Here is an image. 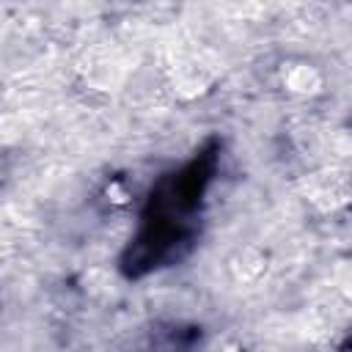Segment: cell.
Here are the masks:
<instances>
[{"instance_id":"obj_1","label":"cell","mask_w":352,"mask_h":352,"mask_svg":"<svg viewBox=\"0 0 352 352\" xmlns=\"http://www.w3.org/2000/svg\"><path fill=\"white\" fill-rule=\"evenodd\" d=\"M280 80H283V88L289 94H297V96H314L322 91L324 85V77L316 66L305 63V60H294V63H286L280 69Z\"/></svg>"}]
</instances>
